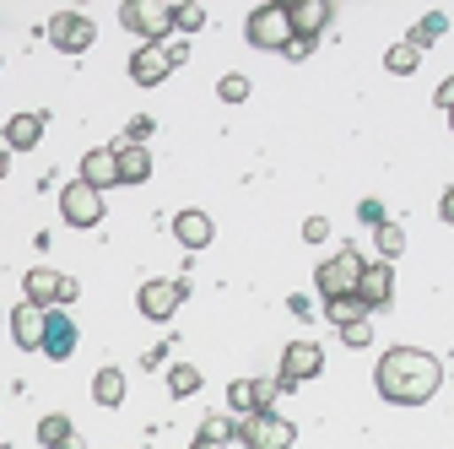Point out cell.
<instances>
[{"label":"cell","mask_w":454,"mask_h":449,"mask_svg":"<svg viewBox=\"0 0 454 449\" xmlns=\"http://www.w3.org/2000/svg\"><path fill=\"white\" fill-rule=\"evenodd\" d=\"M443 384V363L427 347H384L373 363V390L389 406H427Z\"/></svg>","instance_id":"obj_1"},{"label":"cell","mask_w":454,"mask_h":449,"mask_svg":"<svg viewBox=\"0 0 454 449\" xmlns=\"http://www.w3.org/2000/svg\"><path fill=\"white\" fill-rule=\"evenodd\" d=\"M363 265H368V260H363V249H357V244H340L330 260H319V265H314V293H319L325 303H330V298H352V293H357Z\"/></svg>","instance_id":"obj_2"},{"label":"cell","mask_w":454,"mask_h":449,"mask_svg":"<svg viewBox=\"0 0 454 449\" xmlns=\"http://www.w3.org/2000/svg\"><path fill=\"white\" fill-rule=\"evenodd\" d=\"M244 38L249 49H265V54H287L293 43V17H287V0H265L244 17Z\"/></svg>","instance_id":"obj_3"},{"label":"cell","mask_w":454,"mask_h":449,"mask_svg":"<svg viewBox=\"0 0 454 449\" xmlns=\"http://www.w3.org/2000/svg\"><path fill=\"white\" fill-rule=\"evenodd\" d=\"M120 28L136 33L141 43H168L174 38V6H168V0H125Z\"/></svg>","instance_id":"obj_4"},{"label":"cell","mask_w":454,"mask_h":449,"mask_svg":"<svg viewBox=\"0 0 454 449\" xmlns=\"http://www.w3.org/2000/svg\"><path fill=\"white\" fill-rule=\"evenodd\" d=\"M184 298H190V282H184V276H174V282H168V276H152V282L136 288V309H141V319H152V325H168V319L179 314Z\"/></svg>","instance_id":"obj_5"},{"label":"cell","mask_w":454,"mask_h":449,"mask_svg":"<svg viewBox=\"0 0 454 449\" xmlns=\"http://www.w3.org/2000/svg\"><path fill=\"white\" fill-rule=\"evenodd\" d=\"M319 374H325V347L319 342H287V347H281V368H276V390H281V396H293L298 384H309Z\"/></svg>","instance_id":"obj_6"},{"label":"cell","mask_w":454,"mask_h":449,"mask_svg":"<svg viewBox=\"0 0 454 449\" xmlns=\"http://www.w3.org/2000/svg\"><path fill=\"white\" fill-rule=\"evenodd\" d=\"M293 444H298V428L281 417V412L239 417V449H293Z\"/></svg>","instance_id":"obj_7"},{"label":"cell","mask_w":454,"mask_h":449,"mask_svg":"<svg viewBox=\"0 0 454 449\" xmlns=\"http://www.w3.org/2000/svg\"><path fill=\"white\" fill-rule=\"evenodd\" d=\"M43 38L60 49V54H87V49L98 43V22H92L87 12H54V17L43 22Z\"/></svg>","instance_id":"obj_8"},{"label":"cell","mask_w":454,"mask_h":449,"mask_svg":"<svg viewBox=\"0 0 454 449\" xmlns=\"http://www.w3.org/2000/svg\"><path fill=\"white\" fill-rule=\"evenodd\" d=\"M60 217H66V228H98L103 222V195L82 179L60 185Z\"/></svg>","instance_id":"obj_9"},{"label":"cell","mask_w":454,"mask_h":449,"mask_svg":"<svg viewBox=\"0 0 454 449\" xmlns=\"http://www.w3.org/2000/svg\"><path fill=\"white\" fill-rule=\"evenodd\" d=\"M82 347V330L66 309H43V358L49 363H71Z\"/></svg>","instance_id":"obj_10"},{"label":"cell","mask_w":454,"mask_h":449,"mask_svg":"<svg viewBox=\"0 0 454 449\" xmlns=\"http://www.w3.org/2000/svg\"><path fill=\"white\" fill-rule=\"evenodd\" d=\"M276 379H233L227 384V412L233 417H254V412H276Z\"/></svg>","instance_id":"obj_11"},{"label":"cell","mask_w":454,"mask_h":449,"mask_svg":"<svg viewBox=\"0 0 454 449\" xmlns=\"http://www.w3.org/2000/svg\"><path fill=\"white\" fill-rule=\"evenodd\" d=\"M357 298H363V309H368V314H384V309L395 303V265L368 260V265H363V276H357Z\"/></svg>","instance_id":"obj_12"},{"label":"cell","mask_w":454,"mask_h":449,"mask_svg":"<svg viewBox=\"0 0 454 449\" xmlns=\"http://www.w3.org/2000/svg\"><path fill=\"white\" fill-rule=\"evenodd\" d=\"M287 17H293V38H325V28L335 22V0H287Z\"/></svg>","instance_id":"obj_13"},{"label":"cell","mask_w":454,"mask_h":449,"mask_svg":"<svg viewBox=\"0 0 454 449\" xmlns=\"http://www.w3.org/2000/svg\"><path fill=\"white\" fill-rule=\"evenodd\" d=\"M60 288H66V276L54 265L22 271V303H33V309H60Z\"/></svg>","instance_id":"obj_14"},{"label":"cell","mask_w":454,"mask_h":449,"mask_svg":"<svg viewBox=\"0 0 454 449\" xmlns=\"http://www.w3.org/2000/svg\"><path fill=\"white\" fill-rule=\"evenodd\" d=\"M168 76H174V66H168L162 43H136L130 49V82L136 87H162Z\"/></svg>","instance_id":"obj_15"},{"label":"cell","mask_w":454,"mask_h":449,"mask_svg":"<svg viewBox=\"0 0 454 449\" xmlns=\"http://www.w3.org/2000/svg\"><path fill=\"white\" fill-rule=\"evenodd\" d=\"M174 239H179L190 255L211 249V239H216V222H211V211H200V206H184V211L174 217Z\"/></svg>","instance_id":"obj_16"},{"label":"cell","mask_w":454,"mask_h":449,"mask_svg":"<svg viewBox=\"0 0 454 449\" xmlns=\"http://www.w3.org/2000/svg\"><path fill=\"white\" fill-rule=\"evenodd\" d=\"M76 179H82V185H92L98 195L120 185V157H114V146H92V152H82Z\"/></svg>","instance_id":"obj_17"},{"label":"cell","mask_w":454,"mask_h":449,"mask_svg":"<svg viewBox=\"0 0 454 449\" xmlns=\"http://www.w3.org/2000/svg\"><path fill=\"white\" fill-rule=\"evenodd\" d=\"M43 125H49V114H43V108L12 114V120H6V130H0V146H6V152H33V146L43 141Z\"/></svg>","instance_id":"obj_18"},{"label":"cell","mask_w":454,"mask_h":449,"mask_svg":"<svg viewBox=\"0 0 454 449\" xmlns=\"http://www.w3.org/2000/svg\"><path fill=\"white\" fill-rule=\"evenodd\" d=\"M6 325H12V342H17L22 352H43V309L17 303V309L6 314Z\"/></svg>","instance_id":"obj_19"},{"label":"cell","mask_w":454,"mask_h":449,"mask_svg":"<svg viewBox=\"0 0 454 449\" xmlns=\"http://www.w3.org/2000/svg\"><path fill=\"white\" fill-rule=\"evenodd\" d=\"M114 157H120V185H146V179H152V152H146V146L114 141Z\"/></svg>","instance_id":"obj_20"},{"label":"cell","mask_w":454,"mask_h":449,"mask_svg":"<svg viewBox=\"0 0 454 449\" xmlns=\"http://www.w3.org/2000/svg\"><path fill=\"white\" fill-rule=\"evenodd\" d=\"M92 401L98 406H125V368H114V363H103L98 374H92Z\"/></svg>","instance_id":"obj_21"},{"label":"cell","mask_w":454,"mask_h":449,"mask_svg":"<svg viewBox=\"0 0 454 449\" xmlns=\"http://www.w3.org/2000/svg\"><path fill=\"white\" fill-rule=\"evenodd\" d=\"M38 444H43V449H71V444H76V422H71L66 412L38 417Z\"/></svg>","instance_id":"obj_22"},{"label":"cell","mask_w":454,"mask_h":449,"mask_svg":"<svg viewBox=\"0 0 454 449\" xmlns=\"http://www.w3.org/2000/svg\"><path fill=\"white\" fill-rule=\"evenodd\" d=\"M200 368L195 363H168V396L174 401H190V396H200Z\"/></svg>","instance_id":"obj_23"},{"label":"cell","mask_w":454,"mask_h":449,"mask_svg":"<svg viewBox=\"0 0 454 449\" xmlns=\"http://www.w3.org/2000/svg\"><path fill=\"white\" fill-rule=\"evenodd\" d=\"M373 249H379L384 265H395V260L406 255V228H401V222H384V228H373Z\"/></svg>","instance_id":"obj_24"},{"label":"cell","mask_w":454,"mask_h":449,"mask_svg":"<svg viewBox=\"0 0 454 449\" xmlns=\"http://www.w3.org/2000/svg\"><path fill=\"white\" fill-rule=\"evenodd\" d=\"M325 319H330L335 330H347V325H357V319H373V314H368V309H363V298L352 293V298H330V303H325Z\"/></svg>","instance_id":"obj_25"},{"label":"cell","mask_w":454,"mask_h":449,"mask_svg":"<svg viewBox=\"0 0 454 449\" xmlns=\"http://www.w3.org/2000/svg\"><path fill=\"white\" fill-rule=\"evenodd\" d=\"M443 33H449V17H443V12H427V17H422V22H417L411 33H406V43L427 54V49H433V43H438Z\"/></svg>","instance_id":"obj_26"},{"label":"cell","mask_w":454,"mask_h":449,"mask_svg":"<svg viewBox=\"0 0 454 449\" xmlns=\"http://www.w3.org/2000/svg\"><path fill=\"white\" fill-rule=\"evenodd\" d=\"M417 66H422V49H411L406 38H401V43H389V49H384V71H389V76H411Z\"/></svg>","instance_id":"obj_27"},{"label":"cell","mask_w":454,"mask_h":449,"mask_svg":"<svg viewBox=\"0 0 454 449\" xmlns=\"http://www.w3.org/2000/svg\"><path fill=\"white\" fill-rule=\"evenodd\" d=\"M206 28V6L200 0H179L174 6V33H200Z\"/></svg>","instance_id":"obj_28"},{"label":"cell","mask_w":454,"mask_h":449,"mask_svg":"<svg viewBox=\"0 0 454 449\" xmlns=\"http://www.w3.org/2000/svg\"><path fill=\"white\" fill-rule=\"evenodd\" d=\"M249 92H254V82H249L244 71H227V76L216 82V98H222V103H244Z\"/></svg>","instance_id":"obj_29"},{"label":"cell","mask_w":454,"mask_h":449,"mask_svg":"<svg viewBox=\"0 0 454 449\" xmlns=\"http://www.w3.org/2000/svg\"><path fill=\"white\" fill-rule=\"evenodd\" d=\"M200 438H216V444H239V417H206V422H200Z\"/></svg>","instance_id":"obj_30"},{"label":"cell","mask_w":454,"mask_h":449,"mask_svg":"<svg viewBox=\"0 0 454 449\" xmlns=\"http://www.w3.org/2000/svg\"><path fill=\"white\" fill-rule=\"evenodd\" d=\"M152 136H157V120H152V114H136V120L125 125V136H120V141H130V146H146Z\"/></svg>","instance_id":"obj_31"},{"label":"cell","mask_w":454,"mask_h":449,"mask_svg":"<svg viewBox=\"0 0 454 449\" xmlns=\"http://www.w3.org/2000/svg\"><path fill=\"white\" fill-rule=\"evenodd\" d=\"M357 222H363V228H384V222H389V211H384V201H357Z\"/></svg>","instance_id":"obj_32"},{"label":"cell","mask_w":454,"mask_h":449,"mask_svg":"<svg viewBox=\"0 0 454 449\" xmlns=\"http://www.w3.org/2000/svg\"><path fill=\"white\" fill-rule=\"evenodd\" d=\"M340 342H347V347H373V319L347 325V330H340Z\"/></svg>","instance_id":"obj_33"},{"label":"cell","mask_w":454,"mask_h":449,"mask_svg":"<svg viewBox=\"0 0 454 449\" xmlns=\"http://www.w3.org/2000/svg\"><path fill=\"white\" fill-rule=\"evenodd\" d=\"M330 239V217H309L303 222V244H325Z\"/></svg>","instance_id":"obj_34"},{"label":"cell","mask_w":454,"mask_h":449,"mask_svg":"<svg viewBox=\"0 0 454 449\" xmlns=\"http://www.w3.org/2000/svg\"><path fill=\"white\" fill-rule=\"evenodd\" d=\"M162 54H168V66L179 71V66L190 60V43H184V38H168V43H162Z\"/></svg>","instance_id":"obj_35"},{"label":"cell","mask_w":454,"mask_h":449,"mask_svg":"<svg viewBox=\"0 0 454 449\" xmlns=\"http://www.w3.org/2000/svg\"><path fill=\"white\" fill-rule=\"evenodd\" d=\"M438 222H443V228H454V185L438 195Z\"/></svg>","instance_id":"obj_36"},{"label":"cell","mask_w":454,"mask_h":449,"mask_svg":"<svg viewBox=\"0 0 454 449\" xmlns=\"http://www.w3.org/2000/svg\"><path fill=\"white\" fill-rule=\"evenodd\" d=\"M433 103L443 108V114H449V108H454V76H443V82H438V92H433Z\"/></svg>","instance_id":"obj_37"},{"label":"cell","mask_w":454,"mask_h":449,"mask_svg":"<svg viewBox=\"0 0 454 449\" xmlns=\"http://www.w3.org/2000/svg\"><path fill=\"white\" fill-rule=\"evenodd\" d=\"M309 54H314V38H293L287 43V60H309Z\"/></svg>","instance_id":"obj_38"},{"label":"cell","mask_w":454,"mask_h":449,"mask_svg":"<svg viewBox=\"0 0 454 449\" xmlns=\"http://www.w3.org/2000/svg\"><path fill=\"white\" fill-rule=\"evenodd\" d=\"M287 309H293V314H298V319H314V303H309V298H303V293H293V298H287Z\"/></svg>","instance_id":"obj_39"},{"label":"cell","mask_w":454,"mask_h":449,"mask_svg":"<svg viewBox=\"0 0 454 449\" xmlns=\"http://www.w3.org/2000/svg\"><path fill=\"white\" fill-rule=\"evenodd\" d=\"M76 298H82V282H76V276H66V288H60V309H66V303H76Z\"/></svg>","instance_id":"obj_40"},{"label":"cell","mask_w":454,"mask_h":449,"mask_svg":"<svg viewBox=\"0 0 454 449\" xmlns=\"http://www.w3.org/2000/svg\"><path fill=\"white\" fill-rule=\"evenodd\" d=\"M162 363H168V347H152V352H146V358H141V368H152V374H157V368H162Z\"/></svg>","instance_id":"obj_41"},{"label":"cell","mask_w":454,"mask_h":449,"mask_svg":"<svg viewBox=\"0 0 454 449\" xmlns=\"http://www.w3.org/2000/svg\"><path fill=\"white\" fill-rule=\"evenodd\" d=\"M190 449H239V444H216V438H200V433H195V444H190Z\"/></svg>","instance_id":"obj_42"},{"label":"cell","mask_w":454,"mask_h":449,"mask_svg":"<svg viewBox=\"0 0 454 449\" xmlns=\"http://www.w3.org/2000/svg\"><path fill=\"white\" fill-rule=\"evenodd\" d=\"M6 174H12V152H6V146H0V179H6Z\"/></svg>","instance_id":"obj_43"},{"label":"cell","mask_w":454,"mask_h":449,"mask_svg":"<svg viewBox=\"0 0 454 449\" xmlns=\"http://www.w3.org/2000/svg\"><path fill=\"white\" fill-rule=\"evenodd\" d=\"M449 130H454V108H449Z\"/></svg>","instance_id":"obj_44"},{"label":"cell","mask_w":454,"mask_h":449,"mask_svg":"<svg viewBox=\"0 0 454 449\" xmlns=\"http://www.w3.org/2000/svg\"><path fill=\"white\" fill-rule=\"evenodd\" d=\"M0 325H6V314H0Z\"/></svg>","instance_id":"obj_45"}]
</instances>
